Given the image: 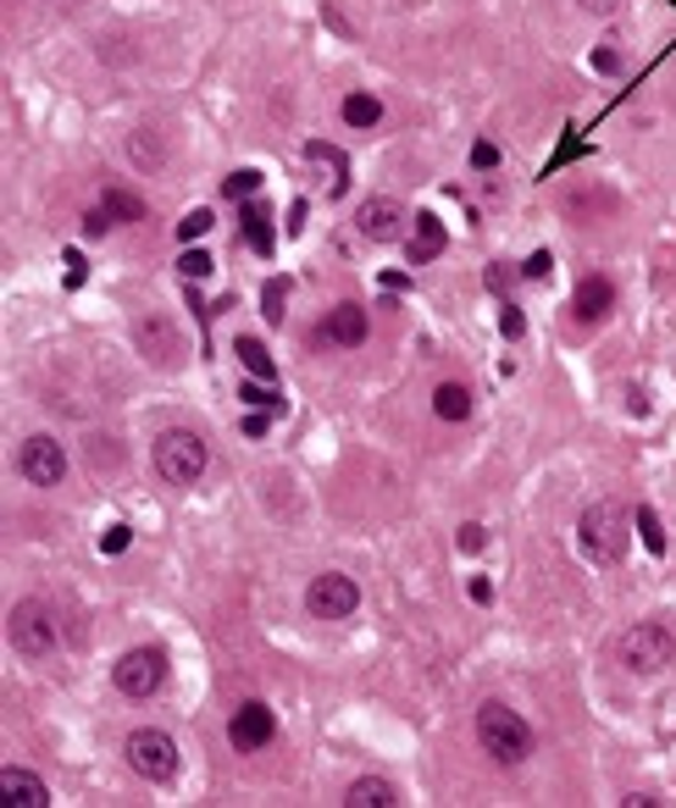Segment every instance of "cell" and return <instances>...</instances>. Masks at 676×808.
Here are the masks:
<instances>
[{
  "instance_id": "cell-6",
  "label": "cell",
  "mask_w": 676,
  "mask_h": 808,
  "mask_svg": "<svg viewBox=\"0 0 676 808\" xmlns=\"http://www.w3.org/2000/svg\"><path fill=\"white\" fill-rule=\"evenodd\" d=\"M123 753H128L133 775H144V781H173V775H178V742L166 737V731H155V726L133 731V737L123 742Z\"/></svg>"
},
{
  "instance_id": "cell-14",
  "label": "cell",
  "mask_w": 676,
  "mask_h": 808,
  "mask_svg": "<svg viewBox=\"0 0 676 808\" xmlns=\"http://www.w3.org/2000/svg\"><path fill=\"white\" fill-rule=\"evenodd\" d=\"M0 797H7L12 808H45V803H50V786H45L39 775L7 764V770H0Z\"/></svg>"
},
{
  "instance_id": "cell-19",
  "label": "cell",
  "mask_w": 676,
  "mask_h": 808,
  "mask_svg": "<svg viewBox=\"0 0 676 808\" xmlns=\"http://www.w3.org/2000/svg\"><path fill=\"white\" fill-rule=\"evenodd\" d=\"M233 354L244 361V372H249V377H267V383L278 377V366H272V354H267V343H261V338H238V343H233Z\"/></svg>"
},
{
  "instance_id": "cell-9",
  "label": "cell",
  "mask_w": 676,
  "mask_h": 808,
  "mask_svg": "<svg viewBox=\"0 0 676 808\" xmlns=\"http://www.w3.org/2000/svg\"><path fill=\"white\" fill-rule=\"evenodd\" d=\"M18 471L34 482V488H56L67 477V455H61V443L50 432H34L23 448H18Z\"/></svg>"
},
{
  "instance_id": "cell-5",
  "label": "cell",
  "mask_w": 676,
  "mask_h": 808,
  "mask_svg": "<svg viewBox=\"0 0 676 808\" xmlns=\"http://www.w3.org/2000/svg\"><path fill=\"white\" fill-rule=\"evenodd\" d=\"M7 637H12V648L23 659H50L56 654V620H50V609L39 598H23V604H12Z\"/></svg>"
},
{
  "instance_id": "cell-3",
  "label": "cell",
  "mask_w": 676,
  "mask_h": 808,
  "mask_svg": "<svg viewBox=\"0 0 676 808\" xmlns=\"http://www.w3.org/2000/svg\"><path fill=\"white\" fill-rule=\"evenodd\" d=\"M155 471H161V482H173V488H189V482H200L206 477V443L195 437V432H161L155 437Z\"/></svg>"
},
{
  "instance_id": "cell-26",
  "label": "cell",
  "mask_w": 676,
  "mask_h": 808,
  "mask_svg": "<svg viewBox=\"0 0 676 808\" xmlns=\"http://www.w3.org/2000/svg\"><path fill=\"white\" fill-rule=\"evenodd\" d=\"M178 266H184V278H206V272H211V255H200V249H184V255H178Z\"/></svg>"
},
{
  "instance_id": "cell-10",
  "label": "cell",
  "mask_w": 676,
  "mask_h": 808,
  "mask_svg": "<svg viewBox=\"0 0 676 808\" xmlns=\"http://www.w3.org/2000/svg\"><path fill=\"white\" fill-rule=\"evenodd\" d=\"M356 604H361V587H356L350 576H338V571L316 576V582H311V593H305V609H311L316 620H350V614H356Z\"/></svg>"
},
{
  "instance_id": "cell-30",
  "label": "cell",
  "mask_w": 676,
  "mask_h": 808,
  "mask_svg": "<svg viewBox=\"0 0 676 808\" xmlns=\"http://www.w3.org/2000/svg\"><path fill=\"white\" fill-rule=\"evenodd\" d=\"M482 543H488V531H482L477 520H466V526H461V549H466V554H477Z\"/></svg>"
},
{
  "instance_id": "cell-4",
  "label": "cell",
  "mask_w": 676,
  "mask_h": 808,
  "mask_svg": "<svg viewBox=\"0 0 676 808\" xmlns=\"http://www.w3.org/2000/svg\"><path fill=\"white\" fill-rule=\"evenodd\" d=\"M671 659H676V637H671V625H660V620H638L632 632L621 637V665L632 676H654Z\"/></svg>"
},
{
  "instance_id": "cell-16",
  "label": "cell",
  "mask_w": 676,
  "mask_h": 808,
  "mask_svg": "<svg viewBox=\"0 0 676 808\" xmlns=\"http://www.w3.org/2000/svg\"><path fill=\"white\" fill-rule=\"evenodd\" d=\"M345 803H350V808H394V803H399V786L383 781V775H361V781H350Z\"/></svg>"
},
{
  "instance_id": "cell-37",
  "label": "cell",
  "mask_w": 676,
  "mask_h": 808,
  "mask_svg": "<svg viewBox=\"0 0 676 808\" xmlns=\"http://www.w3.org/2000/svg\"><path fill=\"white\" fill-rule=\"evenodd\" d=\"M471 598H477V604H493V582L477 576V582H471Z\"/></svg>"
},
{
  "instance_id": "cell-35",
  "label": "cell",
  "mask_w": 676,
  "mask_h": 808,
  "mask_svg": "<svg viewBox=\"0 0 676 808\" xmlns=\"http://www.w3.org/2000/svg\"><path fill=\"white\" fill-rule=\"evenodd\" d=\"M594 67H599V72H616V67H621V56L605 45V50H594Z\"/></svg>"
},
{
  "instance_id": "cell-23",
  "label": "cell",
  "mask_w": 676,
  "mask_h": 808,
  "mask_svg": "<svg viewBox=\"0 0 676 808\" xmlns=\"http://www.w3.org/2000/svg\"><path fill=\"white\" fill-rule=\"evenodd\" d=\"M305 155H311V161H322V166L333 172V195L345 189V155H338V150H327V144H305Z\"/></svg>"
},
{
  "instance_id": "cell-17",
  "label": "cell",
  "mask_w": 676,
  "mask_h": 808,
  "mask_svg": "<svg viewBox=\"0 0 676 808\" xmlns=\"http://www.w3.org/2000/svg\"><path fill=\"white\" fill-rule=\"evenodd\" d=\"M439 249H444V222L421 211V216H416V233H410V244H405V255L421 266V260H433Z\"/></svg>"
},
{
  "instance_id": "cell-12",
  "label": "cell",
  "mask_w": 676,
  "mask_h": 808,
  "mask_svg": "<svg viewBox=\"0 0 676 808\" xmlns=\"http://www.w3.org/2000/svg\"><path fill=\"white\" fill-rule=\"evenodd\" d=\"M316 338H322V343H338V349L366 343V311H361V305H333Z\"/></svg>"
},
{
  "instance_id": "cell-34",
  "label": "cell",
  "mask_w": 676,
  "mask_h": 808,
  "mask_svg": "<svg viewBox=\"0 0 676 808\" xmlns=\"http://www.w3.org/2000/svg\"><path fill=\"white\" fill-rule=\"evenodd\" d=\"M499 327L511 332V338H522V327H527V321H522V311H511V305H504V321H499Z\"/></svg>"
},
{
  "instance_id": "cell-1",
  "label": "cell",
  "mask_w": 676,
  "mask_h": 808,
  "mask_svg": "<svg viewBox=\"0 0 676 808\" xmlns=\"http://www.w3.org/2000/svg\"><path fill=\"white\" fill-rule=\"evenodd\" d=\"M477 742H482V753L493 759V764H522L527 753H533V731H527V721L516 709H504V703H482L477 709Z\"/></svg>"
},
{
  "instance_id": "cell-2",
  "label": "cell",
  "mask_w": 676,
  "mask_h": 808,
  "mask_svg": "<svg viewBox=\"0 0 676 808\" xmlns=\"http://www.w3.org/2000/svg\"><path fill=\"white\" fill-rule=\"evenodd\" d=\"M576 543H582V554L594 560V565H621V560H627L621 504H610V499L587 504V510H582V520H576Z\"/></svg>"
},
{
  "instance_id": "cell-21",
  "label": "cell",
  "mask_w": 676,
  "mask_h": 808,
  "mask_svg": "<svg viewBox=\"0 0 676 808\" xmlns=\"http://www.w3.org/2000/svg\"><path fill=\"white\" fill-rule=\"evenodd\" d=\"M377 117H383V101H377V95H350V101H345V122H350V128H372Z\"/></svg>"
},
{
  "instance_id": "cell-18",
  "label": "cell",
  "mask_w": 676,
  "mask_h": 808,
  "mask_svg": "<svg viewBox=\"0 0 676 808\" xmlns=\"http://www.w3.org/2000/svg\"><path fill=\"white\" fill-rule=\"evenodd\" d=\"M433 415H439V421H466V415H471V394H466L461 383H439V388H433Z\"/></svg>"
},
{
  "instance_id": "cell-36",
  "label": "cell",
  "mask_w": 676,
  "mask_h": 808,
  "mask_svg": "<svg viewBox=\"0 0 676 808\" xmlns=\"http://www.w3.org/2000/svg\"><path fill=\"white\" fill-rule=\"evenodd\" d=\"M267 426H272L267 415H244V437H267Z\"/></svg>"
},
{
  "instance_id": "cell-25",
  "label": "cell",
  "mask_w": 676,
  "mask_h": 808,
  "mask_svg": "<svg viewBox=\"0 0 676 808\" xmlns=\"http://www.w3.org/2000/svg\"><path fill=\"white\" fill-rule=\"evenodd\" d=\"M638 531H643V543H649V554H665V531H660V515L643 504L638 510Z\"/></svg>"
},
{
  "instance_id": "cell-24",
  "label": "cell",
  "mask_w": 676,
  "mask_h": 808,
  "mask_svg": "<svg viewBox=\"0 0 676 808\" xmlns=\"http://www.w3.org/2000/svg\"><path fill=\"white\" fill-rule=\"evenodd\" d=\"M256 189H261V172H249V166H238L228 184H222V195H233V200H249Z\"/></svg>"
},
{
  "instance_id": "cell-28",
  "label": "cell",
  "mask_w": 676,
  "mask_h": 808,
  "mask_svg": "<svg viewBox=\"0 0 676 808\" xmlns=\"http://www.w3.org/2000/svg\"><path fill=\"white\" fill-rule=\"evenodd\" d=\"M106 227H112V211L101 206V211H83V233L90 238H106Z\"/></svg>"
},
{
  "instance_id": "cell-31",
  "label": "cell",
  "mask_w": 676,
  "mask_h": 808,
  "mask_svg": "<svg viewBox=\"0 0 676 808\" xmlns=\"http://www.w3.org/2000/svg\"><path fill=\"white\" fill-rule=\"evenodd\" d=\"M471 166H477V172H488V166H499V150H493L488 139H482V144H471Z\"/></svg>"
},
{
  "instance_id": "cell-11",
  "label": "cell",
  "mask_w": 676,
  "mask_h": 808,
  "mask_svg": "<svg viewBox=\"0 0 676 808\" xmlns=\"http://www.w3.org/2000/svg\"><path fill=\"white\" fill-rule=\"evenodd\" d=\"M272 731H278V721H272L267 703H238L233 721H228V742H233L238 753H261V748L272 742Z\"/></svg>"
},
{
  "instance_id": "cell-27",
  "label": "cell",
  "mask_w": 676,
  "mask_h": 808,
  "mask_svg": "<svg viewBox=\"0 0 676 808\" xmlns=\"http://www.w3.org/2000/svg\"><path fill=\"white\" fill-rule=\"evenodd\" d=\"M200 233H211V211H189L178 222V238H200Z\"/></svg>"
},
{
  "instance_id": "cell-29",
  "label": "cell",
  "mask_w": 676,
  "mask_h": 808,
  "mask_svg": "<svg viewBox=\"0 0 676 808\" xmlns=\"http://www.w3.org/2000/svg\"><path fill=\"white\" fill-rule=\"evenodd\" d=\"M128 549V526H106V537H101V554H123Z\"/></svg>"
},
{
  "instance_id": "cell-32",
  "label": "cell",
  "mask_w": 676,
  "mask_h": 808,
  "mask_svg": "<svg viewBox=\"0 0 676 808\" xmlns=\"http://www.w3.org/2000/svg\"><path fill=\"white\" fill-rule=\"evenodd\" d=\"M283 294H289V283H272L267 289V321H283Z\"/></svg>"
},
{
  "instance_id": "cell-33",
  "label": "cell",
  "mask_w": 676,
  "mask_h": 808,
  "mask_svg": "<svg viewBox=\"0 0 676 808\" xmlns=\"http://www.w3.org/2000/svg\"><path fill=\"white\" fill-rule=\"evenodd\" d=\"M549 266H555V260H549V249H538V255L527 260V278H549Z\"/></svg>"
},
{
  "instance_id": "cell-13",
  "label": "cell",
  "mask_w": 676,
  "mask_h": 808,
  "mask_svg": "<svg viewBox=\"0 0 676 808\" xmlns=\"http://www.w3.org/2000/svg\"><path fill=\"white\" fill-rule=\"evenodd\" d=\"M356 222H361V233H366L372 244H394V238L405 233V211H399L394 200H366V206L356 211Z\"/></svg>"
},
{
  "instance_id": "cell-22",
  "label": "cell",
  "mask_w": 676,
  "mask_h": 808,
  "mask_svg": "<svg viewBox=\"0 0 676 808\" xmlns=\"http://www.w3.org/2000/svg\"><path fill=\"white\" fill-rule=\"evenodd\" d=\"M106 211H112V222H139L144 216V200L133 189H106Z\"/></svg>"
},
{
  "instance_id": "cell-15",
  "label": "cell",
  "mask_w": 676,
  "mask_h": 808,
  "mask_svg": "<svg viewBox=\"0 0 676 808\" xmlns=\"http://www.w3.org/2000/svg\"><path fill=\"white\" fill-rule=\"evenodd\" d=\"M610 305H616V289H610V278H582V283H576V294H571V311H576L582 321H599Z\"/></svg>"
},
{
  "instance_id": "cell-38",
  "label": "cell",
  "mask_w": 676,
  "mask_h": 808,
  "mask_svg": "<svg viewBox=\"0 0 676 808\" xmlns=\"http://www.w3.org/2000/svg\"><path fill=\"white\" fill-rule=\"evenodd\" d=\"M582 7H587V12H616L621 0H582Z\"/></svg>"
},
{
  "instance_id": "cell-20",
  "label": "cell",
  "mask_w": 676,
  "mask_h": 808,
  "mask_svg": "<svg viewBox=\"0 0 676 808\" xmlns=\"http://www.w3.org/2000/svg\"><path fill=\"white\" fill-rule=\"evenodd\" d=\"M244 238H249V249H256V255H272V216L261 211V206H249L244 200Z\"/></svg>"
},
{
  "instance_id": "cell-8",
  "label": "cell",
  "mask_w": 676,
  "mask_h": 808,
  "mask_svg": "<svg viewBox=\"0 0 676 808\" xmlns=\"http://www.w3.org/2000/svg\"><path fill=\"white\" fill-rule=\"evenodd\" d=\"M133 349L144 354L150 366H178L184 361V338H178V321L161 316V311H144L133 316Z\"/></svg>"
},
{
  "instance_id": "cell-7",
  "label": "cell",
  "mask_w": 676,
  "mask_h": 808,
  "mask_svg": "<svg viewBox=\"0 0 676 808\" xmlns=\"http://www.w3.org/2000/svg\"><path fill=\"white\" fill-rule=\"evenodd\" d=\"M112 681H117L123 698H155L166 687V654L161 648H128L112 665Z\"/></svg>"
}]
</instances>
